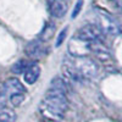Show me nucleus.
I'll return each mask as SVG.
<instances>
[{
	"label": "nucleus",
	"mask_w": 122,
	"mask_h": 122,
	"mask_svg": "<svg viewBox=\"0 0 122 122\" xmlns=\"http://www.w3.org/2000/svg\"><path fill=\"white\" fill-rule=\"evenodd\" d=\"M97 18H98L97 26L101 29L103 33L110 34V36H118L122 32V27L120 26V23L104 10H98Z\"/></svg>",
	"instance_id": "nucleus-3"
},
{
	"label": "nucleus",
	"mask_w": 122,
	"mask_h": 122,
	"mask_svg": "<svg viewBox=\"0 0 122 122\" xmlns=\"http://www.w3.org/2000/svg\"><path fill=\"white\" fill-rule=\"evenodd\" d=\"M82 6H83V0H77L76 6L72 11V18H76L78 16V14L81 12V10H82Z\"/></svg>",
	"instance_id": "nucleus-16"
},
{
	"label": "nucleus",
	"mask_w": 122,
	"mask_h": 122,
	"mask_svg": "<svg viewBox=\"0 0 122 122\" xmlns=\"http://www.w3.org/2000/svg\"><path fill=\"white\" fill-rule=\"evenodd\" d=\"M68 51L73 57L86 56L90 53V43L83 42V40L75 37L68 44Z\"/></svg>",
	"instance_id": "nucleus-5"
},
{
	"label": "nucleus",
	"mask_w": 122,
	"mask_h": 122,
	"mask_svg": "<svg viewBox=\"0 0 122 122\" xmlns=\"http://www.w3.org/2000/svg\"><path fill=\"white\" fill-rule=\"evenodd\" d=\"M4 88H5V93H9L10 97L15 95V94H25L26 93L25 86L21 83V81L15 77L7 78L4 82Z\"/></svg>",
	"instance_id": "nucleus-7"
},
{
	"label": "nucleus",
	"mask_w": 122,
	"mask_h": 122,
	"mask_svg": "<svg viewBox=\"0 0 122 122\" xmlns=\"http://www.w3.org/2000/svg\"><path fill=\"white\" fill-rule=\"evenodd\" d=\"M5 94V88H4V84H0V97H3Z\"/></svg>",
	"instance_id": "nucleus-18"
},
{
	"label": "nucleus",
	"mask_w": 122,
	"mask_h": 122,
	"mask_svg": "<svg viewBox=\"0 0 122 122\" xmlns=\"http://www.w3.org/2000/svg\"><path fill=\"white\" fill-rule=\"evenodd\" d=\"M23 101H25V94H15V95L10 97V103L15 107L20 106Z\"/></svg>",
	"instance_id": "nucleus-15"
},
{
	"label": "nucleus",
	"mask_w": 122,
	"mask_h": 122,
	"mask_svg": "<svg viewBox=\"0 0 122 122\" xmlns=\"http://www.w3.org/2000/svg\"><path fill=\"white\" fill-rule=\"evenodd\" d=\"M103 32L97 25H86L81 27L77 32L76 38L83 40L87 43H94V42H100L103 38Z\"/></svg>",
	"instance_id": "nucleus-4"
},
{
	"label": "nucleus",
	"mask_w": 122,
	"mask_h": 122,
	"mask_svg": "<svg viewBox=\"0 0 122 122\" xmlns=\"http://www.w3.org/2000/svg\"><path fill=\"white\" fill-rule=\"evenodd\" d=\"M27 66H28V62H27L26 60H18L17 62H15V64L12 65L11 70H12L14 73L20 75V73H25Z\"/></svg>",
	"instance_id": "nucleus-13"
},
{
	"label": "nucleus",
	"mask_w": 122,
	"mask_h": 122,
	"mask_svg": "<svg viewBox=\"0 0 122 122\" xmlns=\"http://www.w3.org/2000/svg\"><path fill=\"white\" fill-rule=\"evenodd\" d=\"M53 26V23H48L45 27H44V29L42 30V36H40V38H42V40H45V39H48V38H51V36H53V33H54V30H55V27H53L51 29H50V27Z\"/></svg>",
	"instance_id": "nucleus-14"
},
{
	"label": "nucleus",
	"mask_w": 122,
	"mask_h": 122,
	"mask_svg": "<svg viewBox=\"0 0 122 122\" xmlns=\"http://www.w3.org/2000/svg\"><path fill=\"white\" fill-rule=\"evenodd\" d=\"M62 70L68 81L76 83H82L86 81L93 79L99 73L98 64L88 56H72L68 60H65Z\"/></svg>",
	"instance_id": "nucleus-1"
},
{
	"label": "nucleus",
	"mask_w": 122,
	"mask_h": 122,
	"mask_svg": "<svg viewBox=\"0 0 122 122\" xmlns=\"http://www.w3.org/2000/svg\"><path fill=\"white\" fill-rule=\"evenodd\" d=\"M90 53L95 54V56H98L100 60H107V59H110V51H109L107 48L101 42L90 43Z\"/></svg>",
	"instance_id": "nucleus-10"
},
{
	"label": "nucleus",
	"mask_w": 122,
	"mask_h": 122,
	"mask_svg": "<svg viewBox=\"0 0 122 122\" xmlns=\"http://www.w3.org/2000/svg\"><path fill=\"white\" fill-rule=\"evenodd\" d=\"M66 33H67V28H64V29L60 32V34H59V37H57V39H56V44H55V46H60L61 44H62L64 39L66 38Z\"/></svg>",
	"instance_id": "nucleus-17"
},
{
	"label": "nucleus",
	"mask_w": 122,
	"mask_h": 122,
	"mask_svg": "<svg viewBox=\"0 0 122 122\" xmlns=\"http://www.w3.org/2000/svg\"><path fill=\"white\" fill-rule=\"evenodd\" d=\"M49 10L54 17H64L67 12L65 0H49Z\"/></svg>",
	"instance_id": "nucleus-9"
},
{
	"label": "nucleus",
	"mask_w": 122,
	"mask_h": 122,
	"mask_svg": "<svg viewBox=\"0 0 122 122\" xmlns=\"http://www.w3.org/2000/svg\"><path fill=\"white\" fill-rule=\"evenodd\" d=\"M16 112L9 107H0V122H15Z\"/></svg>",
	"instance_id": "nucleus-12"
},
{
	"label": "nucleus",
	"mask_w": 122,
	"mask_h": 122,
	"mask_svg": "<svg viewBox=\"0 0 122 122\" xmlns=\"http://www.w3.org/2000/svg\"><path fill=\"white\" fill-rule=\"evenodd\" d=\"M40 76V67L38 64L36 62H30L28 64L25 73H23V78H25V82L28 84H34L37 82V79Z\"/></svg>",
	"instance_id": "nucleus-8"
},
{
	"label": "nucleus",
	"mask_w": 122,
	"mask_h": 122,
	"mask_svg": "<svg viewBox=\"0 0 122 122\" xmlns=\"http://www.w3.org/2000/svg\"><path fill=\"white\" fill-rule=\"evenodd\" d=\"M68 107V100L65 93L54 89H49L42 100L39 110L44 117L51 121H60L65 116Z\"/></svg>",
	"instance_id": "nucleus-2"
},
{
	"label": "nucleus",
	"mask_w": 122,
	"mask_h": 122,
	"mask_svg": "<svg viewBox=\"0 0 122 122\" xmlns=\"http://www.w3.org/2000/svg\"><path fill=\"white\" fill-rule=\"evenodd\" d=\"M68 81L64 79L62 77H55L53 81H51V84H50V88L49 89H54V90H59V92H62V93L67 94V92L70 89V86H68Z\"/></svg>",
	"instance_id": "nucleus-11"
},
{
	"label": "nucleus",
	"mask_w": 122,
	"mask_h": 122,
	"mask_svg": "<svg viewBox=\"0 0 122 122\" xmlns=\"http://www.w3.org/2000/svg\"><path fill=\"white\" fill-rule=\"evenodd\" d=\"M25 53L30 59H39L46 53V48L45 44L43 43V40H33V42H30L26 45Z\"/></svg>",
	"instance_id": "nucleus-6"
},
{
	"label": "nucleus",
	"mask_w": 122,
	"mask_h": 122,
	"mask_svg": "<svg viewBox=\"0 0 122 122\" xmlns=\"http://www.w3.org/2000/svg\"><path fill=\"white\" fill-rule=\"evenodd\" d=\"M115 3L117 4L118 7H122V0H115Z\"/></svg>",
	"instance_id": "nucleus-19"
}]
</instances>
